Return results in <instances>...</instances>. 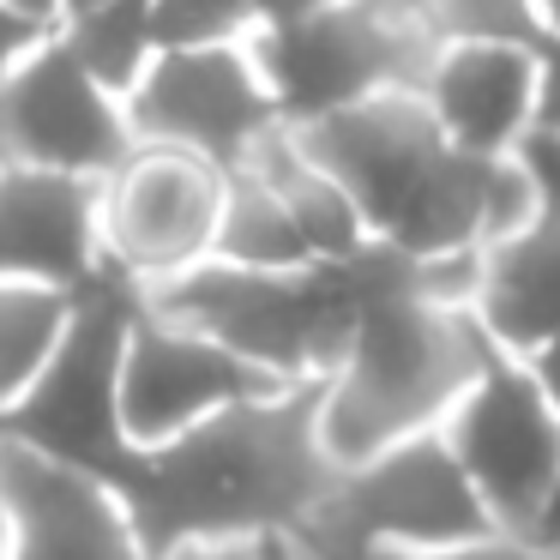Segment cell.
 Returning a JSON list of instances; mask_svg holds the SVG:
<instances>
[{
  "label": "cell",
  "instance_id": "cell-1",
  "mask_svg": "<svg viewBox=\"0 0 560 560\" xmlns=\"http://www.w3.org/2000/svg\"><path fill=\"white\" fill-rule=\"evenodd\" d=\"M338 476L319 440V380L259 392L158 446H133L115 494L151 560L187 542H254L295 530Z\"/></svg>",
  "mask_w": 560,
  "mask_h": 560
},
{
  "label": "cell",
  "instance_id": "cell-2",
  "mask_svg": "<svg viewBox=\"0 0 560 560\" xmlns=\"http://www.w3.org/2000/svg\"><path fill=\"white\" fill-rule=\"evenodd\" d=\"M362 307L338 368L319 380V440L338 464L440 428L488 362V331L470 307L422 290V266L386 235L355 247Z\"/></svg>",
  "mask_w": 560,
  "mask_h": 560
},
{
  "label": "cell",
  "instance_id": "cell-3",
  "mask_svg": "<svg viewBox=\"0 0 560 560\" xmlns=\"http://www.w3.org/2000/svg\"><path fill=\"white\" fill-rule=\"evenodd\" d=\"M145 302L295 386V380H326L338 368L355 307H362V271H355V254L314 259L295 271L235 266L211 254L151 283Z\"/></svg>",
  "mask_w": 560,
  "mask_h": 560
},
{
  "label": "cell",
  "instance_id": "cell-4",
  "mask_svg": "<svg viewBox=\"0 0 560 560\" xmlns=\"http://www.w3.org/2000/svg\"><path fill=\"white\" fill-rule=\"evenodd\" d=\"M494 530L476 500L446 434L422 428L392 446L338 464L331 488L295 530H283L307 560H380V555H434Z\"/></svg>",
  "mask_w": 560,
  "mask_h": 560
},
{
  "label": "cell",
  "instance_id": "cell-5",
  "mask_svg": "<svg viewBox=\"0 0 560 560\" xmlns=\"http://www.w3.org/2000/svg\"><path fill=\"white\" fill-rule=\"evenodd\" d=\"M133 307L139 290L109 266L79 283L73 319H67L49 368L31 380V392L13 410H0V434L115 482L121 464L133 458V440L121 428V338Z\"/></svg>",
  "mask_w": 560,
  "mask_h": 560
},
{
  "label": "cell",
  "instance_id": "cell-6",
  "mask_svg": "<svg viewBox=\"0 0 560 560\" xmlns=\"http://www.w3.org/2000/svg\"><path fill=\"white\" fill-rule=\"evenodd\" d=\"M254 61L283 127H302L374 91H416L434 61L422 0H331L283 31H254Z\"/></svg>",
  "mask_w": 560,
  "mask_h": 560
},
{
  "label": "cell",
  "instance_id": "cell-7",
  "mask_svg": "<svg viewBox=\"0 0 560 560\" xmlns=\"http://www.w3.org/2000/svg\"><path fill=\"white\" fill-rule=\"evenodd\" d=\"M494 530L560 536V410L524 355L488 350L482 374L440 422Z\"/></svg>",
  "mask_w": 560,
  "mask_h": 560
},
{
  "label": "cell",
  "instance_id": "cell-8",
  "mask_svg": "<svg viewBox=\"0 0 560 560\" xmlns=\"http://www.w3.org/2000/svg\"><path fill=\"white\" fill-rule=\"evenodd\" d=\"M230 170L175 145L139 139L121 163L97 182L103 194V266L121 271L139 295L175 271L211 259L223 218Z\"/></svg>",
  "mask_w": 560,
  "mask_h": 560
},
{
  "label": "cell",
  "instance_id": "cell-9",
  "mask_svg": "<svg viewBox=\"0 0 560 560\" xmlns=\"http://www.w3.org/2000/svg\"><path fill=\"white\" fill-rule=\"evenodd\" d=\"M127 121L145 145H175L235 170L278 121L271 85L254 61V43H206V49H158L133 91Z\"/></svg>",
  "mask_w": 560,
  "mask_h": 560
},
{
  "label": "cell",
  "instance_id": "cell-10",
  "mask_svg": "<svg viewBox=\"0 0 560 560\" xmlns=\"http://www.w3.org/2000/svg\"><path fill=\"white\" fill-rule=\"evenodd\" d=\"M133 145L127 103L103 91L55 31H43L0 79V163H37L103 182Z\"/></svg>",
  "mask_w": 560,
  "mask_h": 560
},
{
  "label": "cell",
  "instance_id": "cell-11",
  "mask_svg": "<svg viewBox=\"0 0 560 560\" xmlns=\"http://www.w3.org/2000/svg\"><path fill=\"white\" fill-rule=\"evenodd\" d=\"M278 386H290V380L254 368L230 343L206 338L139 295L121 338V428L133 446H158V440Z\"/></svg>",
  "mask_w": 560,
  "mask_h": 560
},
{
  "label": "cell",
  "instance_id": "cell-12",
  "mask_svg": "<svg viewBox=\"0 0 560 560\" xmlns=\"http://www.w3.org/2000/svg\"><path fill=\"white\" fill-rule=\"evenodd\" d=\"M0 500H7V560H151L133 512L103 476L7 434H0Z\"/></svg>",
  "mask_w": 560,
  "mask_h": 560
},
{
  "label": "cell",
  "instance_id": "cell-13",
  "mask_svg": "<svg viewBox=\"0 0 560 560\" xmlns=\"http://www.w3.org/2000/svg\"><path fill=\"white\" fill-rule=\"evenodd\" d=\"M290 133L355 199V211H362V223L374 235L392 230V218L410 199L416 175L446 145L422 103V91H374V97L343 103L331 115H314V121L290 127Z\"/></svg>",
  "mask_w": 560,
  "mask_h": 560
},
{
  "label": "cell",
  "instance_id": "cell-14",
  "mask_svg": "<svg viewBox=\"0 0 560 560\" xmlns=\"http://www.w3.org/2000/svg\"><path fill=\"white\" fill-rule=\"evenodd\" d=\"M103 271V194L91 175L0 163V278L79 290Z\"/></svg>",
  "mask_w": 560,
  "mask_h": 560
},
{
  "label": "cell",
  "instance_id": "cell-15",
  "mask_svg": "<svg viewBox=\"0 0 560 560\" xmlns=\"http://www.w3.org/2000/svg\"><path fill=\"white\" fill-rule=\"evenodd\" d=\"M536 43H434L422 73V103L440 139L464 151H512L536 103Z\"/></svg>",
  "mask_w": 560,
  "mask_h": 560
},
{
  "label": "cell",
  "instance_id": "cell-16",
  "mask_svg": "<svg viewBox=\"0 0 560 560\" xmlns=\"http://www.w3.org/2000/svg\"><path fill=\"white\" fill-rule=\"evenodd\" d=\"M476 326L506 355H530L560 331V211H536L524 230L482 247L470 295Z\"/></svg>",
  "mask_w": 560,
  "mask_h": 560
},
{
  "label": "cell",
  "instance_id": "cell-17",
  "mask_svg": "<svg viewBox=\"0 0 560 560\" xmlns=\"http://www.w3.org/2000/svg\"><path fill=\"white\" fill-rule=\"evenodd\" d=\"M242 163H254V170L283 194V206H290V218H295V230H302V242H307L314 259H343L374 235L362 223V211H355V199L307 158L302 139H295L290 127H271Z\"/></svg>",
  "mask_w": 560,
  "mask_h": 560
},
{
  "label": "cell",
  "instance_id": "cell-18",
  "mask_svg": "<svg viewBox=\"0 0 560 560\" xmlns=\"http://www.w3.org/2000/svg\"><path fill=\"white\" fill-rule=\"evenodd\" d=\"M211 254L235 259V266H271V271L314 266V254H307L283 194L254 163H235L230 182H223V218H218V247Z\"/></svg>",
  "mask_w": 560,
  "mask_h": 560
},
{
  "label": "cell",
  "instance_id": "cell-19",
  "mask_svg": "<svg viewBox=\"0 0 560 560\" xmlns=\"http://www.w3.org/2000/svg\"><path fill=\"white\" fill-rule=\"evenodd\" d=\"M55 37H61L67 55H73L103 91H115L121 103H127V91L145 79L151 55H158V43H151V0H97L85 13H67L61 25H55Z\"/></svg>",
  "mask_w": 560,
  "mask_h": 560
},
{
  "label": "cell",
  "instance_id": "cell-20",
  "mask_svg": "<svg viewBox=\"0 0 560 560\" xmlns=\"http://www.w3.org/2000/svg\"><path fill=\"white\" fill-rule=\"evenodd\" d=\"M67 319H73V290L0 278V410H13L31 380L49 368Z\"/></svg>",
  "mask_w": 560,
  "mask_h": 560
},
{
  "label": "cell",
  "instance_id": "cell-21",
  "mask_svg": "<svg viewBox=\"0 0 560 560\" xmlns=\"http://www.w3.org/2000/svg\"><path fill=\"white\" fill-rule=\"evenodd\" d=\"M434 43H536L542 13L536 0H422Z\"/></svg>",
  "mask_w": 560,
  "mask_h": 560
},
{
  "label": "cell",
  "instance_id": "cell-22",
  "mask_svg": "<svg viewBox=\"0 0 560 560\" xmlns=\"http://www.w3.org/2000/svg\"><path fill=\"white\" fill-rule=\"evenodd\" d=\"M404 560H560V536H512V530H482L470 542L434 548V555H404Z\"/></svg>",
  "mask_w": 560,
  "mask_h": 560
},
{
  "label": "cell",
  "instance_id": "cell-23",
  "mask_svg": "<svg viewBox=\"0 0 560 560\" xmlns=\"http://www.w3.org/2000/svg\"><path fill=\"white\" fill-rule=\"evenodd\" d=\"M518 170L530 175L536 211H560V133H542V127H524V139L512 145Z\"/></svg>",
  "mask_w": 560,
  "mask_h": 560
},
{
  "label": "cell",
  "instance_id": "cell-24",
  "mask_svg": "<svg viewBox=\"0 0 560 560\" xmlns=\"http://www.w3.org/2000/svg\"><path fill=\"white\" fill-rule=\"evenodd\" d=\"M536 103H530V127L560 133V31L536 37Z\"/></svg>",
  "mask_w": 560,
  "mask_h": 560
},
{
  "label": "cell",
  "instance_id": "cell-25",
  "mask_svg": "<svg viewBox=\"0 0 560 560\" xmlns=\"http://www.w3.org/2000/svg\"><path fill=\"white\" fill-rule=\"evenodd\" d=\"M331 0H247V19L254 31H283V25H302V19L326 13Z\"/></svg>",
  "mask_w": 560,
  "mask_h": 560
},
{
  "label": "cell",
  "instance_id": "cell-26",
  "mask_svg": "<svg viewBox=\"0 0 560 560\" xmlns=\"http://www.w3.org/2000/svg\"><path fill=\"white\" fill-rule=\"evenodd\" d=\"M43 37V25H31V19H19L13 7H0V79L13 73V61L31 49V43Z\"/></svg>",
  "mask_w": 560,
  "mask_h": 560
},
{
  "label": "cell",
  "instance_id": "cell-27",
  "mask_svg": "<svg viewBox=\"0 0 560 560\" xmlns=\"http://www.w3.org/2000/svg\"><path fill=\"white\" fill-rule=\"evenodd\" d=\"M524 362H530V374L542 380V392L555 398V410H560V331L542 343V350H530V355H524Z\"/></svg>",
  "mask_w": 560,
  "mask_h": 560
},
{
  "label": "cell",
  "instance_id": "cell-28",
  "mask_svg": "<svg viewBox=\"0 0 560 560\" xmlns=\"http://www.w3.org/2000/svg\"><path fill=\"white\" fill-rule=\"evenodd\" d=\"M163 560H247V542H187Z\"/></svg>",
  "mask_w": 560,
  "mask_h": 560
},
{
  "label": "cell",
  "instance_id": "cell-29",
  "mask_svg": "<svg viewBox=\"0 0 560 560\" xmlns=\"http://www.w3.org/2000/svg\"><path fill=\"white\" fill-rule=\"evenodd\" d=\"M247 560H307V555L283 530H271V536H254V542H247Z\"/></svg>",
  "mask_w": 560,
  "mask_h": 560
},
{
  "label": "cell",
  "instance_id": "cell-30",
  "mask_svg": "<svg viewBox=\"0 0 560 560\" xmlns=\"http://www.w3.org/2000/svg\"><path fill=\"white\" fill-rule=\"evenodd\" d=\"M0 7H13L19 19H31V25H43V31L61 25V0H0Z\"/></svg>",
  "mask_w": 560,
  "mask_h": 560
},
{
  "label": "cell",
  "instance_id": "cell-31",
  "mask_svg": "<svg viewBox=\"0 0 560 560\" xmlns=\"http://www.w3.org/2000/svg\"><path fill=\"white\" fill-rule=\"evenodd\" d=\"M536 13H542V31H560V0H536Z\"/></svg>",
  "mask_w": 560,
  "mask_h": 560
},
{
  "label": "cell",
  "instance_id": "cell-32",
  "mask_svg": "<svg viewBox=\"0 0 560 560\" xmlns=\"http://www.w3.org/2000/svg\"><path fill=\"white\" fill-rule=\"evenodd\" d=\"M85 7H97V0H61V19L67 13H85Z\"/></svg>",
  "mask_w": 560,
  "mask_h": 560
},
{
  "label": "cell",
  "instance_id": "cell-33",
  "mask_svg": "<svg viewBox=\"0 0 560 560\" xmlns=\"http://www.w3.org/2000/svg\"><path fill=\"white\" fill-rule=\"evenodd\" d=\"M0 560H7V500H0Z\"/></svg>",
  "mask_w": 560,
  "mask_h": 560
},
{
  "label": "cell",
  "instance_id": "cell-34",
  "mask_svg": "<svg viewBox=\"0 0 560 560\" xmlns=\"http://www.w3.org/2000/svg\"><path fill=\"white\" fill-rule=\"evenodd\" d=\"M380 560H404V555H380Z\"/></svg>",
  "mask_w": 560,
  "mask_h": 560
}]
</instances>
